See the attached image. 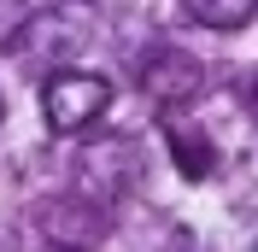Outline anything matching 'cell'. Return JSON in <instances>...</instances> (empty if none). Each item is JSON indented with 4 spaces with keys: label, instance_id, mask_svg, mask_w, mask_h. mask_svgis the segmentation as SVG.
<instances>
[{
    "label": "cell",
    "instance_id": "6da1fadb",
    "mask_svg": "<svg viewBox=\"0 0 258 252\" xmlns=\"http://www.w3.org/2000/svg\"><path fill=\"white\" fill-rule=\"evenodd\" d=\"M112 106V82L94 71H53L41 82V111L53 135H82L100 123V111Z\"/></svg>",
    "mask_w": 258,
    "mask_h": 252
},
{
    "label": "cell",
    "instance_id": "7a4b0ae2",
    "mask_svg": "<svg viewBox=\"0 0 258 252\" xmlns=\"http://www.w3.org/2000/svg\"><path fill=\"white\" fill-rule=\"evenodd\" d=\"M200 88H206V71H200V59L182 53V47H159L141 65V94L153 100V106H164V111H182Z\"/></svg>",
    "mask_w": 258,
    "mask_h": 252
},
{
    "label": "cell",
    "instance_id": "3957f363",
    "mask_svg": "<svg viewBox=\"0 0 258 252\" xmlns=\"http://www.w3.org/2000/svg\"><path fill=\"white\" fill-rule=\"evenodd\" d=\"M164 141H170V153H176V170L182 176H211V158H217V147L200 135V129L188 123V117H164Z\"/></svg>",
    "mask_w": 258,
    "mask_h": 252
},
{
    "label": "cell",
    "instance_id": "277c9868",
    "mask_svg": "<svg viewBox=\"0 0 258 252\" xmlns=\"http://www.w3.org/2000/svg\"><path fill=\"white\" fill-rule=\"evenodd\" d=\"M188 18H200L206 30H241L246 18L258 12V0H182Z\"/></svg>",
    "mask_w": 258,
    "mask_h": 252
},
{
    "label": "cell",
    "instance_id": "5b68a950",
    "mask_svg": "<svg viewBox=\"0 0 258 252\" xmlns=\"http://www.w3.org/2000/svg\"><path fill=\"white\" fill-rule=\"evenodd\" d=\"M41 6H77V0H41Z\"/></svg>",
    "mask_w": 258,
    "mask_h": 252
},
{
    "label": "cell",
    "instance_id": "8992f818",
    "mask_svg": "<svg viewBox=\"0 0 258 252\" xmlns=\"http://www.w3.org/2000/svg\"><path fill=\"white\" fill-rule=\"evenodd\" d=\"M0 117H6V100H0Z\"/></svg>",
    "mask_w": 258,
    "mask_h": 252
}]
</instances>
